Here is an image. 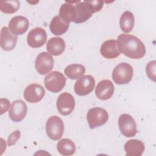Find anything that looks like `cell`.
<instances>
[{
	"label": "cell",
	"instance_id": "6da1fadb",
	"mask_svg": "<svg viewBox=\"0 0 156 156\" xmlns=\"http://www.w3.org/2000/svg\"><path fill=\"white\" fill-rule=\"evenodd\" d=\"M117 41L120 52L124 55L133 59H139L145 55V46L136 37L122 34L118 37Z\"/></svg>",
	"mask_w": 156,
	"mask_h": 156
},
{
	"label": "cell",
	"instance_id": "7a4b0ae2",
	"mask_svg": "<svg viewBox=\"0 0 156 156\" xmlns=\"http://www.w3.org/2000/svg\"><path fill=\"white\" fill-rule=\"evenodd\" d=\"M133 68L130 65L123 62L115 66L112 72V79L118 85L127 84L133 77Z\"/></svg>",
	"mask_w": 156,
	"mask_h": 156
},
{
	"label": "cell",
	"instance_id": "3957f363",
	"mask_svg": "<svg viewBox=\"0 0 156 156\" xmlns=\"http://www.w3.org/2000/svg\"><path fill=\"white\" fill-rule=\"evenodd\" d=\"M66 78L64 75L57 71H54L48 74L44 80L46 89L52 93H58L66 84Z\"/></svg>",
	"mask_w": 156,
	"mask_h": 156
},
{
	"label": "cell",
	"instance_id": "277c9868",
	"mask_svg": "<svg viewBox=\"0 0 156 156\" xmlns=\"http://www.w3.org/2000/svg\"><path fill=\"white\" fill-rule=\"evenodd\" d=\"M108 119L107 112L101 107H94L88 110L87 119L90 129H94L104 125Z\"/></svg>",
	"mask_w": 156,
	"mask_h": 156
},
{
	"label": "cell",
	"instance_id": "5b68a950",
	"mask_svg": "<svg viewBox=\"0 0 156 156\" xmlns=\"http://www.w3.org/2000/svg\"><path fill=\"white\" fill-rule=\"evenodd\" d=\"M46 131L48 136L52 140L60 139L64 132V125L62 119L57 116H52L46 124Z\"/></svg>",
	"mask_w": 156,
	"mask_h": 156
},
{
	"label": "cell",
	"instance_id": "8992f818",
	"mask_svg": "<svg viewBox=\"0 0 156 156\" xmlns=\"http://www.w3.org/2000/svg\"><path fill=\"white\" fill-rule=\"evenodd\" d=\"M119 129L121 133L126 137L134 136L136 132V124L135 119L129 114H122L118 119Z\"/></svg>",
	"mask_w": 156,
	"mask_h": 156
},
{
	"label": "cell",
	"instance_id": "52a82bcc",
	"mask_svg": "<svg viewBox=\"0 0 156 156\" xmlns=\"http://www.w3.org/2000/svg\"><path fill=\"white\" fill-rule=\"evenodd\" d=\"M75 107L74 97L69 93L60 94L57 100V108L58 112L64 116L70 115Z\"/></svg>",
	"mask_w": 156,
	"mask_h": 156
},
{
	"label": "cell",
	"instance_id": "ba28073f",
	"mask_svg": "<svg viewBox=\"0 0 156 156\" xmlns=\"http://www.w3.org/2000/svg\"><path fill=\"white\" fill-rule=\"evenodd\" d=\"M53 66L54 59L50 54L42 52L37 55L35 62V68L39 74L44 75L49 73Z\"/></svg>",
	"mask_w": 156,
	"mask_h": 156
},
{
	"label": "cell",
	"instance_id": "9c48e42d",
	"mask_svg": "<svg viewBox=\"0 0 156 156\" xmlns=\"http://www.w3.org/2000/svg\"><path fill=\"white\" fill-rule=\"evenodd\" d=\"M95 86V80L92 76L85 75L80 77L75 83L74 91L79 96L90 94Z\"/></svg>",
	"mask_w": 156,
	"mask_h": 156
},
{
	"label": "cell",
	"instance_id": "30bf717a",
	"mask_svg": "<svg viewBox=\"0 0 156 156\" xmlns=\"http://www.w3.org/2000/svg\"><path fill=\"white\" fill-rule=\"evenodd\" d=\"M46 32L41 27L34 28L29 32L27 37L29 46L34 48L41 47L46 43Z\"/></svg>",
	"mask_w": 156,
	"mask_h": 156
},
{
	"label": "cell",
	"instance_id": "8fae6325",
	"mask_svg": "<svg viewBox=\"0 0 156 156\" xmlns=\"http://www.w3.org/2000/svg\"><path fill=\"white\" fill-rule=\"evenodd\" d=\"M76 16L74 20L75 23H82L87 21L94 13V11L88 1L77 3L75 6Z\"/></svg>",
	"mask_w": 156,
	"mask_h": 156
},
{
	"label": "cell",
	"instance_id": "7c38bea8",
	"mask_svg": "<svg viewBox=\"0 0 156 156\" xmlns=\"http://www.w3.org/2000/svg\"><path fill=\"white\" fill-rule=\"evenodd\" d=\"M44 94V88L37 83H32L28 85L24 91V99L30 103H36L40 101Z\"/></svg>",
	"mask_w": 156,
	"mask_h": 156
},
{
	"label": "cell",
	"instance_id": "4fadbf2b",
	"mask_svg": "<svg viewBox=\"0 0 156 156\" xmlns=\"http://www.w3.org/2000/svg\"><path fill=\"white\" fill-rule=\"evenodd\" d=\"M27 112L26 104L22 100L13 101L9 110V116L14 122H20L24 119Z\"/></svg>",
	"mask_w": 156,
	"mask_h": 156
},
{
	"label": "cell",
	"instance_id": "5bb4252c",
	"mask_svg": "<svg viewBox=\"0 0 156 156\" xmlns=\"http://www.w3.org/2000/svg\"><path fill=\"white\" fill-rule=\"evenodd\" d=\"M29 24V23L27 18L23 16H16L10 20L9 23V29L15 35H22L27 30Z\"/></svg>",
	"mask_w": 156,
	"mask_h": 156
},
{
	"label": "cell",
	"instance_id": "9a60e30c",
	"mask_svg": "<svg viewBox=\"0 0 156 156\" xmlns=\"http://www.w3.org/2000/svg\"><path fill=\"white\" fill-rule=\"evenodd\" d=\"M114 85L110 80H102L100 81L95 89V94L101 100H107L113 94Z\"/></svg>",
	"mask_w": 156,
	"mask_h": 156
},
{
	"label": "cell",
	"instance_id": "2e32d148",
	"mask_svg": "<svg viewBox=\"0 0 156 156\" xmlns=\"http://www.w3.org/2000/svg\"><path fill=\"white\" fill-rule=\"evenodd\" d=\"M18 37L12 34L9 29L3 27L1 30V47L4 51H12L16 46Z\"/></svg>",
	"mask_w": 156,
	"mask_h": 156
},
{
	"label": "cell",
	"instance_id": "e0dca14e",
	"mask_svg": "<svg viewBox=\"0 0 156 156\" xmlns=\"http://www.w3.org/2000/svg\"><path fill=\"white\" fill-rule=\"evenodd\" d=\"M100 51L104 57L108 59L118 57L121 53L116 40H108L104 42L101 46Z\"/></svg>",
	"mask_w": 156,
	"mask_h": 156
},
{
	"label": "cell",
	"instance_id": "ac0fdd59",
	"mask_svg": "<svg viewBox=\"0 0 156 156\" xmlns=\"http://www.w3.org/2000/svg\"><path fill=\"white\" fill-rule=\"evenodd\" d=\"M124 148L128 156H140L143 154L145 147L141 141L132 139L128 140L125 143Z\"/></svg>",
	"mask_w": 156,
	"mask_h": 156
},
{
	"label": "cell",
	"instance_id": "d6986e66",
	"mask_svg": "<svg viewBox=\"0 0 156 156\" xmlns=\"http://www.w3.org/2000/svg\"><path fill=\"white\" fill-rule=\"evenodd\" d=\"M46 49L49 54L54 56L59 55L65 51V41L61 37H52L47 42Z\"/></svg>",
	"mask_w": 156,
	"mask_h": 156
},
{
	"label": "cell",
	"instance_id": "ffe728a7",
	"mask_svg": "<svg viewBox=\"0 0 156 156\" xmlns=\"http://www.w3.org/2000/svg\"><path fill=\"white\" fill-rule=\"evenodd\" d=\"M69 26V23L62 20L59 15L54 16L49 24L51 32L55 35H60L65 34Z\"/></svg>",
	"mask_w": 156,
	"mask_h": 156
},
{
	"label": "cell",
	"instance_id": "44dd1931",
	"mask_svg": "<svg viewBox=\"0 0 156 156\" xmlns=\"http://www.w3.org/2000/svg\"><path fill=\"white\" fill-rule=\"evenodd\" d=\"M135 18L132 12L129 11L124 12L121 16L119 25L121 29L125 33L130 32L134 27Z\"/></svg>",
	"mask_w": 156,
	"mask_h": 156
},
{
	"label": "cell",
	"instance_id": "7402d4cb",
	"mask_svg": "<svg viewBox=\"0 0 156 156\" xmlns=\"http://www.w3.org/2000/svg\"><path fill=\"white\" fill-rule=\"evenodd\" d=\"M58 152L63 155H71L76 152V145L73 141L68 138L60 140L57 144Z\"/></svg>",
	"mask_w": 156,
	"mask_h": 156
},
{
	"label": "cell",
	"instance_id": "603a6c76",
	"mask_svg": "<svg viewBox=\"0 0 156 156\" xmlns=\"http://www.w3.org/2000/svg\"><path fill=\"white\" fill-rule=\"evenodd\" d=\"M59 16L67 23L73 22L76 16L75 7L69 2L63 4L60 8Z\"/></svg>",
	"mask_w": 156,
	"mask_h": 156
},
{
	"label": "cell",
	"instance_id": "cb8c5ba5",
	"mask_svg": "<svg viewBox=\"0 0 156 156\" xmlns=\"http://www.w3.org/2000/svg\"><path fill=\"white\" fill-rule=\"evenodd\" d=\"M64 73L70 79H77L85 74V68L80 64H71L65 68Z\"/></svg>",
	"mask_w": 156,
	"mask_h": 156
},
{
	"label": "cell",
	"instance_id": "d4e9b609",
	"mask_svg": "<svg viewBox=\"0 0 156 156\" xmlns=\"http://www.w3.org/2000/svg\"><path fill=\"white\" fill-rule=\"evenodd\" d=\"M20 6V2L18 0L0 1V10L5 13H13L16 12Z\"/></svg>",
	"mask_w": 156,
	"mask_h": 156
},
{
	"label": "cell",
	"instance_id": "484cf974",
	"mask_svg": "<svg viewBox=\"0 0 156 156\" xmlns=\"http://www.w3.org/2000/svg\"><path fill=\"white\" fill-rule=\"evenodd\" d=\"M146 71L149 78L153 81H155V60L149 62L147 63L146 67Z\"/></svg>",
	"mask_w": 156,
	"mask_h": 156
},
{
	"label": "cell",
	"instance_id": "4316f807",
	"mask_svg": "<svg viewBox=\"0 0 156 156\" xmlns=\"http://www.w3.org/2000/svg\"><path fill=\"white\" fill-rule=\"evenodd\" d=\"M20 137V131L17 130L12 133L8 137L7 143L9 146H12L16 143L17 140Z\"/></svg>",
	"mask_w": 156,
	"mask_h": 156
},
{
	"label": "cell",
	"instance_id": "83f0119b",
	"mask_svg": "<svg viewBox=\"0 0 156 156\" xmlns=\"http://www.w3.org/2000/svg\"><path fill=\"white\" fill-rule=\"evenodd\" d=\"M93 7L94 12H99L103 7L104 2L101 1H88Z\"/></svg>",
	"mask_w": 156,
	"mask_h": 156
},
{
	"label": "cell",
	"instance_id": "f1b7e54d",
	"mask_svg": "<svg viewBox=\"0 0 156 156\" xmlns=\"http://www.w3.org/2000/svg\"><path fill=\"white\" fill-rule=\"evenodd\" d=\"M1 115L5 113L10 107V102L8 99L1 98Z\"/></svg>",
	"mask_w": 156,
	"mask_h": 156
}]
</instances>
